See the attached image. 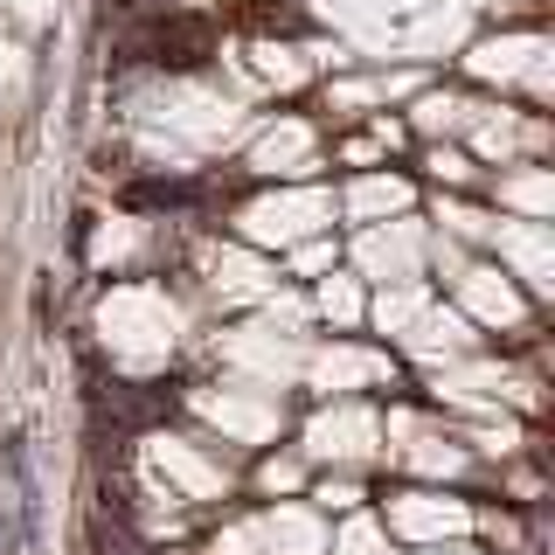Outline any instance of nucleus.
I'll use <instances>...</instances> for the list:
<instances>
[{"mask_svg":"<svg viewBox=\"0 0 555 555\" xmlns=\"http://www.w3.org/2000/svg\"><path fill=\"white\" fill-rule=\"evenodd\" d=\"M104 326V347H112L126 369H153L181 347V306L167 299L160 285H118L98 312Z\"/></svg>","mask_w":555,"mask_h":555,"instance_id":"nucleus-1","label":"nucleus"},{"mask_svg":"<svg viewBox=\"0 0 555 555\" xmlns=\"http://www.w3.org/2000/svg\"><path fill=\"white\" fill-rule=\"evenodd\" d=\"M334 222V195L326 188H278V195H257L236 216V230L250 250H292V243L320 236Z\"/></svg>","mask_w":555,"mask_h":555,"instance_id":"nucleus-2","label":"nucleus"},{"mask_svg":"<svg viewBox=\"0 0 555 555\" xmlns=\"http://www.w3.org/2000/svg\"><path fill=\"white\" fill-rule=\"evenodd\" d=\"M195 416L216 424L230 444H271L278 430H285V396L236 375V382H208V389H195Z\"/></svg>","mask_w":555,"mask_h":555,"instance_id":"nucleus-3","label":"nucleus"},{"mask_svg":"<svg viewBox=\"0 0 555 555\" xmlns=\"http://www.w3.org/2000/svg\"><path fill=\"white\" fill-rule=\"evenodd\" d=\"M216 555H326V520L312 507H264L250 520H236L216 542Z\"/></svg>","mask_w":555,"mask_h":555,"instance_id":"nucleus-4","label":"nucleus"},{"mask_svg":"<svg viewBox=\"0 0 555 555\" xmlns=\"http://www.w3.org/2000/svg\"><path fill=\"white\" fill-rule=\"evenodd\" d=\"M306 459L320 465H340V473H354V465H375L382 459V416L369 403H326L320 416L306 424Z\"/></svg>","mask_w":555,"mask_h":555,"instance_id":"nucleus-5","label":"nucleus"},{"mask_svg":"<svg viewBox=\"0 0 555 555\" xmlns=\"http://www.w3.org/2000/svg\"><path fill=\"white\" fill-rule=\"evenodd\" d=\"M216 354L230 361L243 382H264V389H285L306 369V334H278V326H230L216 340Z\"/></svg>","mask_w":555,"mask_h":555,"instance_id":"nucleus-6","label":"nucleus"},{"mask_svg":"<svg viewBox=\"0 0 555 555\" xmlns=\"http://www.w3.org/2000/svg\"><path fill=\"white\" fill-rule=\"evenodd\" d=\"M396 369L382 347H361V340H326V347H306V369L299 382L320 396H354V389H382Z\"/></svg>","mask_w":555,"mask_h":555,"instance_id":"nucleus-7","label":"nucleus"},{"mask_svg":"<svg viewBox=\"0 0 555 555\" xmlns=\"http://www.w3.org/2000/svg\"><path fill=\"white\" fill-rule=\"evenodd\" d=\"M146 465L167 479L173 500H188V507H202V500H222V493H230V465L208 459L195 438H146Z\"/></svg>","mask_w":555,"mask_h":555,"instance_id":"nucleus-8","label":"nucleus"},{"mask_svg":"<svg viewBox=\"0 0 555 555\" xmlns=\"http://www.w3.org/2000/svg\"><path fill=\"white\" fill-rule=\"evenodd\" d=\"M424 257H430V230L424 222H369V236L354 243V264L375 278V285H403V278H424Z\"/></svg>","mask_w":555,"mask_h":555,"instance_id":"nucleus-9","label":"nucleus"},{"mask_svg":"<svg viewBox=\"0 0 555 555\" xmlns=\"http://www.w3.org/2000/svg\"><path fill=\"white\" fill-rule=\"evenodd\" d=\"M389 534H403V542L430 548V542H459V534H473V507L451 493H430V486H416V493H396L389 500Z\"/></svg>","mask_w":555,"mask_h":555,"instance_id":"nucleus-10","label":"nucleus"},{"mask_svg":"<svg viewBox=\"0 0 555 555\" xmlns=\"http://www.w3.org/2000/svg\"><path fill=\"white\" fill-rule=\"evenodd\" d=\"M500 250V264H507V278H520L528 292H555V236L548 222L520 216V222H493V236H486Z\"/></svg>","mask_w":555,"mask_h":555,"instance_id":"nucleus-11","label":"nucleus"},{"mask_svg":"<svg viewBox=\"0 0 555 555\" xmlns=\"http://www.w3.org/2000/svg\"><path fill=\"white\" fill-rule=\"evenodd\" d=\"M451 285H459V312L473 326H520V320H528L520 285H514L507 271H493V264H459V271H451Z\"/></svg>","mask_w":555,"mask_h":555,"instance_id":"nucleus-12","label":"nucleus"},{"mask_svg":"<svg viewBox=\"0 0 555 555\" xmlns=\"http://www.w3.org/2000/svg\"><path fill=\"white\" fill-rule=\"evenodd\" d=\"M382 451H389V459H403L410 473H424V479H444V473H459V465H465V444L444 438V430H430L424 416H410V410L389 416V430H382Z\"/></svg>","mask_w":555,"mask_h":555,"instance_id":"nucleus-13","label":"nucleus"},{"mask_svg":"<svg viewBox=\"0 0 555 555\" xmlns=\"http://www.w3.org/2000/svg\"><path fill=\"white\" fill-rule=\"evenodd\" d=\"M396 340H403L410 354L424 361V369H444V361H465V354H473V347H479L473 320H465L459 306H438V299H430L424 312H416V320H410V326H403V334H396Z\"/></svg>","mask_w":555,"mask_h":555,"instance_id":"nucleus-14","label":"nucleus"},{"mask_svg":"<svg viewBox=\"0 0 555 555\" xmlns=\"http://www.w3.org/2000/svg\"><path fill=\"white\" fill-rule=\"evenodd\" d=\"M465 63H473L479 77H493V83H520L528 98H548V42H542V35H507V42H479Z\"/></svg>","mask_w":555,"mask_h":555,"instance_id":"nucleus-15","label":"nucleus"},{"mask_svg":"<svg viewBox=\"0 0 555 555\" xmlns=\"http://www.w3.org/2000/svg\"><path fill=\"white\" fill-rule=\"evenodd\" d=\"M465 139H473L479 160H500V167H507L514 153H528V160H534V153L548 146V126L534 112H486V104H479V118L465 126Z\"/></svg>","mask_w":555,"mask_h":555,"instance_id":"nucleus-16","label":"nucleus"},{"mask_svg":"<svg viewBox=\"0 0 555 555\" xmlns=\"http://www.w3.org/2000/svg\"><path fill=\"white\" fill-rule=\"evenodd\" d=\"M278 285L264 250H250V243H222L216 257H208V292H216L222 306H257L264 292Z\"/></svg>","mask_w":555,"mask_h":555,"instance_id":"nucleus-17","label":"nucleus"},{"mask_svg":"<svg viewBox=\"0 0 555 555\" xmlns=\"http://www.w3.org/2000/svg\"><path fill=\"white\" fill-rule=\"evenodd\" d=\"M312 153H320V139H312L306 118H278V126H264V132L250 139L243 167H250V173H306Z\"/></svg>","mask_w":555,"mask_h":555,"instance_id":"nucleus-18","label":"nucleus"},{"mask_svg":"<svg viewBox=\"0 0 555 555\" xmlns=\"http://www.w3.org/2000/svg\"><path fill=\"white\" fill-rule=\"evenodd\" d=\"M340 208L354 222H389V216H403V208H410V181H396V173H361V181H347Z\"/></svg>","mask_w":555,"mask_h":555,"instance_id":"nucleus-19","label":"nucleus"},{"mask_svg":"<svg viewBox=\"0 0 555 555\" xmlns=\"http://www.w3.org/2000/svg\"><path fill=\"white\" fill-rule=\"evenodd\" d=\"M473 118H479V104L459 98V91H424L416 98V132H430V139H459Z\"/></svg>","mask_w":555,"mask_h":555,"instance_id":"nucleus-20","label":"nucleus"},{"mask_svg":"<svg viewBox=\"0 0 555 555\" xmlns=\"http://www.w3.org/2000/svg\"><path fill=\"white\" fill-rule=\"evenodd\" d=\"M500 208H520V216H534V222H548V208H555V188H548V167H520V173H500Z\"/></svg>","mask_w":555,"mask_h":555,"instance_id":"nucleus-21","label":"nucleus"},{"mask_svg":"<svg viewBox=\"0 0 555 555\" xmlns=\"http://www.w3.org/2000/svg\"><path fill=\"white\" fill-rule=\"evenodd\" d=\"M312 312H320L326 326H361V320H369V299H361L354 278H320V292H312Z\"/></svg>","mask_w":555,"mask_h":555,"instance_id":"nucleus-22","label":"nucleus"},{"mask_svg":"<svg viewBox=\"0 0 555 555\" xmlns=\"http://www.w3.org/2000/svg\"><path fill=\"white\" fill-rule=\"evenodd\" d=\"M326 548H334V555H389V528L347 507V528H340V534H326Z\"/></svg>","mask_w":555,"mask_h":555,"instance_id":"nucleus-23","label":"nucleus"},{"mask_svg":"<svg viewBox=\"0 0 555 555\" xmlns=\"http://www.w3.org/2000/svg\"><path fill=\"white\" fill-rule=\"evenodd\" d=\"M416 91V77H361V83H334V98L340 112H354V104H382V98H410Z\"/></svg>","mask_w":555,"mask_h":555,"instance_id":"nucleus-24","label":"nucleus"},{"mask_svg":"<svg viewBox=\"0 0 555 555\" xmlns=\"http://www.w3.org/2000/svg\"><path fill=\"white\" fill-rule=\"evenodd\" d=\"M438 222H451V243H486L500 216H486V208H465V202H438Z\"/></svg>","mask_w":555,"mask_h":555,"instance_id":"nucleus-25","label":"nucleus"},{"mask_svg":"<svg viewBox=\"0 0 555 555\" xmlns=\"http://www.w3.org/2000/svg\"><path fill=\"white\" fill-rule=\"evenodd\" d=\"M250 69H257L264 83H299L312 63H299V49H271V42H264V49H250Z\"/></svg>","mask_w":555,"mask_h":555,"instance_id":"nucleus-26","label":"nucleus"},{"mask_svg":"<svg viewBox=\"0 0 555 555\" xmlns=\"http://www.w3.org/2000/svg\"><path fill=\"white\" fill-rule=\"evenodd\" d=\"M430 173L451 181V188H465V181H473V153H465V146H438V153H430Z\"/></svg>","mask_w":555,"mask_h":555,"instance_id":"nucleus-27","label":"nucleus"},{"mask_svg":"<svg viewBox=\"0 0 555 555\" xmlns=\"http://www.w3.org/2000/svg\"><path fill=\"white\" fill-rule=\"evenodd\" d=\"M257 486H264V493H299V486H306V465L299 459H271L264 473H257Z\"/></svg>","mask_w":555,"mask_h":555,"instance_id":"nucleus-28","label":"nucleus"},{"mask_svg":"<svg viewBox=\"0 0 555 555\" xmlns=\"http://www.w3.org/2000/svg\"><path fill=\"white\" fill-rule=\"evenodd\" d=\"M292 264H299L306 278H312V271H326V264H334V243H326V236H306V243H292Z\"/></svg>","mask_w":555,"mask_h":555,"instance_id":"nucleus-29","label":"nucleus"},{"mask_svg":"<svg viewBox=\"0 0 555 555\" xmlns=\"http://www.w3.org/2000/svg\"><path fill=\"white\" fill-rule=\"evenodd\" d=\"M312 500H320V507H361V486L354 479H320V493H312Z\"/></svg>","mask_w":555,"mask_h":555,"instance_id":"nucleus-30","label":"nucleus"},{"mask_svg":"<svg viewBox=\"0 0 555 555\" xmlns=\"http://www.w3.org/2000/svg\"><path fill=\"white\" fill-rule=\"evenodd\" d=\"M424 555H473V548H444V542H430V548H424Z\"/></svg>","mask_w":555,"mask_h":555,"instance_id":"nucleus-31","label":"nucleus"},{"mask_svg":"<svg viewBox=\"0 0 555 555\" xmlns=\"http://www.w3.org/2000/svg\"><path fill=\"white\" fill-rule=\"evenodd\" d=\"M8 8H22V14H42V0H8Z\"/></svg>","mask_w":555,"mask_h":555,"instance_id":"nucleus-32","label":"nucleus"}]
</instances>
